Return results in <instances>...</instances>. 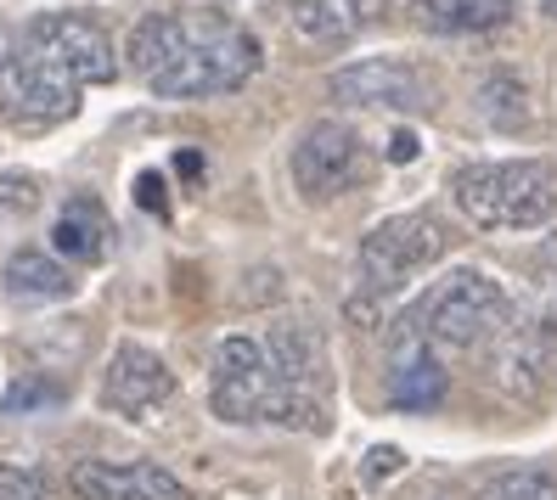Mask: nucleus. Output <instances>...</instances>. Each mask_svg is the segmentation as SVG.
Segmentation results:
<instances>
[{"instance_id": "nucleus-7", "label": "nucleus", "mask_w": 557, "mask_h": 500, "mask_svg": "<svg viewBox=\"0 0 557 500\" xmlns=\"http://www.w3.org/2000/svg\"><path fill=\"white\" fill-rule=\"evenodd\" d=\"M333 102L344 108H395V113H422L434 108V85L422 79L417 62L406 57H360L349 68H338L326 79Z\"/></svg>"}, {"instance_id": "nucleus-13", "label": "nucleus", "mask_w": 557, "mask_h": 500, "mask_svg": "<svg viewBox=\"0 0 557 500\" xmlns=\"http://www.w3.org/2000/svg\"><path fill=\"white\" fill-rule=\"evenodd\" d=\"M282 17L305 46H344L383 17V0H282Z\"/></svg>"}, {"instance_id": "nucleus-9", "label": "nucleus", "mask_w": 557, "mask_h": 500, "mask_svg": "<svg viewBox=\"0 0 557 500\" xmlns=\"http://www.w3.org/2000/svg\"><path fill=\"white\" fill-rule=\"evenodd\" d=\"M552 365H557V321L546 315H523L490 343V377L512 399H541L552 383Z\"/></svg>"}, {"instance_id": "nucleus-1", "label": "nucleus", "mask_w": 557, "mask_h": 500, "mask_svg": "<svg viewBox=\"0 0 557 500\" xmlns=\"http://www.w3.org/2000/svg\"><path fill=\"white\" fill-rule=\"evenodd\" d=\"M450 197L479 230H535L557 214V175L541 158L468 163L456 170Z\"/></svg>"}, {"instance_id": "nucleus-25", "label": "nucleus", "mask_w": 557, "mask_h": 500, "mask_svg": "<svg viewBox=\"0 0 557 500\" xmlns=\"http://www.w3.org/2000/svg\"><path fill=\"white\" fill-rule=\"evenodd\" d=\"M535 276H541V287H546V321H557V237H546L541 242V253H535Z\"/></svg>"}, {"instance_id": "nucleus-24", "label": "nucleus", "mask_w": 557, "mask_h": 500, "mask_svg": "<svg viewBox=\"0 0 557 500\" xmlns=\"http://www.w3.org/2000/svg\"><path fill=\"white\" fill-rule=\"evenodd\" d=\"M74 495L79 500H113V466L108 461H79L74 466Z\"/></svg>"}, {"instance_id": "nucleus-5", "label": "nucleus", "mask_w": 557, "mask_h": 500, "mask_svg": "<svg viewBox=\"0 0 557 500\" xmlns=\"http://www.w3.org/2000/svg\"><path fill=\"white\" fill-rule=\"evenodd\" d=\"M450 248V230L434 220V214H395V220H383L372 225V237L360 242V259H355V282L360 292H372V298H388V292H400L411 276H422L429 264H440Z\"/></svg>"}, {"instance_id": "nucleus-12", "label": "nucleus", "mask_w": 557, "mask_h": 500, "mask_svg": "<svg viewBox=\"0 0 557 500\" xmlns=\"http://www.w3.org/2000/svg\"><path fill=\"white\" fill-rule=\"evenodd\" d=\"M445 388H450V377L440 365V349L411 326L395 343V354H388V405L395 411H434L445 399Z\"/></svg>"}, {"instance_id": "nucleus-20", "label": "nucleus", "mask_w": 557, "mask_h": 500, "mask_svg": "<svg viewBox=\"0 0 557 500\" xmlns=\"http://www.w3.org/2000/svg\"><path fill=\"white\" fill-rule=\"evenodd\" d=\"M479 500H557V473H546V466H507V473H496Z\"/></svg>"}, {"instance_id": "nucleus-18", "label": "nucleus", "mask_w": 557, "mask_h": 500, "mask_svg": "<svg viewBox=\"0 0 557 500\" xmlns=\"http://www.w3.org/2000/svg\"><path fill=\"white\" fill-rule=\"evenodd\" d=\"M473 108H479L484 124H496V129H523V124L535 118V108H530V85H523L518 74H507V68L479 79Z\"/></svg>"}, {"instance_id": "nucleus-26", "label": "nucleus", "mask_w": 557, "mask_h": 500, "mask_svg": "<svg viewBox=\"0 0 557 500\" xmlns=\"http://www.w3.org/2000/svg\"><path fill=\"white\" fill-rule=\"evenodd\" d=\"M400 466H406V455H400L395 445H377V450L367 455V478H395Z\"/></svg>"}, {"instance_id": "nucleus-29", "label": "nucleus", "mask_w": 557, "mask_h": 500, "mask_svg": "<svg viewBox=\"0 0 557 500\" xmlns=\"http://www.w3.org/2000/svg\"><path fill=\"white\" fill-rule=\"evenodd\" d=\"M541 12H546V17H557V0H541Z\"/></svg>"}, {"instance_id": "nucleus-27", "label": "nucleus", "mask_w": 557, "mask_h": 500, "mask_svg": "<svg viewBox=\"0 0 557 500\" xmlns=\"http://www.w3.org/2000/svg\"><path fill=\"white\" fill-rule=\"evenodd\" d=\"M136 197H141V209H152V214H163V209H170V203H163V180H158L152 170L136 180Z\"/></svg>"}, {"instance_id": "nucleus-8", "label": "nucleus", "mask_w": 557, "mask_h": 500, "mask_svg": "<svg viewBox=\"0 0 557 500\" xmlns=\"http://www.w3.org/2000/svg\"><path fill=\"white\" fill-rule=\"evenodd\" d=\"M209 405L220 422L248 427V422H265L271 411V372H265V354H259L253 338H225L214 343L209 360Z\"/></svg>"}, {"instance_id": "nucleus-15", "label": "nucleus", "mask_w": 557, "mask_h": 500, "mask_svg": "<svg viewBox=\"0 0 557 500\" xmlns=\"http://www.w3.org/2000/svg\"><path fill=\"white\" fill-rule=\"evenodd\" d=\"M0 282H7V292L17 298V304H62V298H74V287H79L69 276V264H62L57 253H40V248L12 253Z\"/></svg>"}, {"instance_id": "nucleus-2", "label": "nucleus", "mask_w": 557, "mask_h": 500, "mask_svg": "<svg viewBox=\"0 0 557 500\" xmlns=\"http://www.w3.org/2000/svg\"><path fill=\"white\" fill-rule=\"evenodd\" d=\"M253 74H259V40L248 35V28L214 23V17H191L186 46L163 62L147 85L158 96H170V102H198V96L243 90Z\"/></svg>"}, {"instance_id": "nucleus-28", "label": "nucleus", "mask_w": 557, "mask_h": 500, "mask_svg": "<svg viewBox=\"0 0 557 500\" xmlns=\"http://www.w3.org/2000/svg\"><path fill=\"white\" fill-rule=\"evenodd\" d=\"M422 152V141L411 136V129H395V136H388V163H411Z\"/></svg>"}, {"instance_id": "nucleus-17", "label": "nucleus", "mask_w": 557, "mask_h": 500, "mask_svg": "<svg viewBox=\"0 0 557 500\" xmlns=\"http://www.w3.org/2000/svg\"><path fill=\"white\" fill-rule=\"evenodd\" d=\"M411 12L434 35H484V28L507 23L512 0H411Z\"/></svg>"}, {"instance_id": "nucleus-19", "label": "nucleus", "mask_w": 557, "mask_h": 500, "mask_svg": "<svg viewBox=\"0 0 557 500\" xmlns=\"http://www.w3.org/2000/svg\"><path fill=\"white\" fill-rule=\"evenodd\" d=\"M113 500H186V489L158 461H129V466H113Z\"/></svg>"}, {"instance_id": "nucleus-10", "label": "nucleus", "mask_w": 557, "mask_h": 500, "mask_svg": "<svg viewBox=\"0 0 557 500\" xmlns=\"http://www.w3.org/2000/svg\"><path fill=\"white\" fill-rule=\"evenodd\" d=\"M35 46H46L62 68H69L79 85H108L119 74V62H113V40H108V28L102 23H90L79 12H51V17H35L23 28Z\"/></svg>"}, {"instance_id": "nucleus-22", "label": "nucleus", "mask_w": 557, "mask_h": 500, "mask_svg": "<svg viewBox=\"0 0 557 500\" xmlns=\"http://www.w3.org/2000/svg\"><path fill=\"white\" fill-rule=\"evenodd\" d=\"M62 388L40 383V377H17L7 393H0V416H23V411H40V405H57Z\"/></svg>"}, {"instance_id": "nucleus-14", "label": "nucleus", "mask_w": 557, "mask_h": 500, "mask_svg": "<svg viewBox=\"0 0 557 500\" xmlns=\"http://www.w3.org/2000/svg\"><path fill=\"white\" fill-rule=\"evenodd\" d=\"M51 248H57L62 259L102 264V259H108V248H113V220H108V209L96 203V197L74 191L69 203H62L57 225H51Z\"/></svg>"}, {"instance_id": "nucleus-3", "label": "nucleus", "mask_w": 557, "mask_h": 500, "mask_svg": "<svg viewBox=\"0 0 557 500\" xmlns=\"http://www.w3.org/2000/svg\"><path fill=\"white\" fill-rule=\"evenodd\" d=\"M271 372V411L265 422L276 427H299V433H321L326 427V343L321 332L305 321H276L265 338H259Z\"/></svg>"}, {"instance_id": "nucleus-21", "label": "nucleus", "mask_w": 557, "mask_h": 500, "mask_svg": "<svg viewBox=\"0 0 557 500\" xmlns=\"http://www.w3.org/2000/svg\"><path fill=\"white\" fill-rule=\"evenodd\" d=\"M40 209V180L28 175V170H7L0 175V225H12V220H28Z\"/></svg>"}, {"instance_id": "nucleus-16", "label": "nucleus", "mask_w": 557, "mask_h": 500, "mask_svg": "<svg viewBox=\"0 0 557 500\" xmlns=\"http://www.w3.org/2000/svg\"><path fill=\"white\" fill-rule=\"evenodd\" d=\"M186 28H191V17H181V12H152V17H141L136 28H129V40H124V62H129L141 79H152L163 62L186 46Z\"/></svg>"}, {"instance_id": "nucleus-4", "label": "nucleus", "mask_w": 557, "mask_h": 500, "mask_svg": "<svg viewBox=\"0 0 557 500\" xmlns=\"http://www.w3.org/2000/svg\"><path fill=\"white\" fill-rule=\"evenodd\" d=\"M507 326H512V298L484 271H456L450 282H440V292L422 304V321H417V332L434 349H456V354L490 349Z\"/></svg>"}, {"instance_id": "nucleus-6", "label": "nucleus", "mask_w": 557, "mask_h": 500, "mask_svg": "<svg viewBox=\"0 0 557 500\" xmlns=\"http://www.w3.org/2000/svg\"><path fill=\"white\" fill-rule=\"evenodd\" d=\"M372 175L367 141L355 136L338 118H315L299 147H293V186H299L310 203H326V197H344L349 186H360Z\"/></svg>"}, {"instance_id": "nucleus-23", "label": "nucleus", "mask_w": 557, "mask_h": 500, "mask_svg": "<svg viewBox=\"0 0 557 500\" xmlns=\"http://www.w3.org/2000/svg\"><path fill=\"white\" fill-rule=\"evenodd\" d=\"M0 500H51V484L28 466H0Z\"/></svg>"}, {"instance_id": "nucleus-11", "label": "nucleus", "mask_w": 557, "mask_h": 500, "mask_svg": "<svg viewBox=\"0 0 557 500\" xmlns=\"http://www.w3.org/2000/svg\"><path fill=\"white\" fill-rule=\"evenodd\" d=\"M175 399V372L141 343H119L102 377V405L119 416H152Z\"/></svg>"}]
</instances>
